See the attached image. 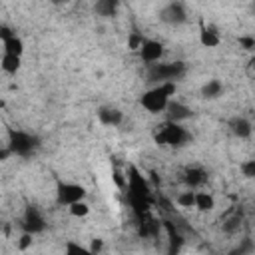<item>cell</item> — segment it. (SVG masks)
I'll list each match as a JSON object with an SVG mask.
<instances>
[{
  "label": "cell",
  "mask_w": 255,
  "mask_h": 255,
  "mask_svg": "<svg viewBox=\"0 0 255 255\" xmlns=\"http://www.w3.org/2000/svg\"><path fill=\"white\" fill-rule=\"evenodd\" d=\"M175 90H177L175 82H163V84H159V86L147 90V92L141 96L139 104H141L149 114H159V112L165 110V106H167V102H169V96H173Z\"/></svg>",
  "instance_id": "6da1fadb"
},
{
  "label": "cell",
  "mask_w": 255,
  "mask_h": 255,
  "mask_svg": "<svg viewBox=\"0 0 255 255\" xmlns=\"http://www.w3.org/2000/svg\"><path fill=\"white\" fill-rule=\"evenodd\" d=\"M155 141L161 145H169V147H181L191 141V133L179 124L165 122L163 126H159V129L155 133Z\"/></svg>",
  "instance_id": "7a4b0ae2"
},
{
  "label": "cell",
  "mask_w": 255,
  "mask_h": 255,
  "mask_svg": "<svg viewBox=\"0 0 255 255\" xmlns=\"http://www.w3.org/2000/svg\"><path fill=\"white\" fill-rule=\"evenodd\" d=\"M12 155H20V157H28L36 147H38V137L20 129H8V145Z\"/></svg>",
  "instance_id": "3957f363"
},
{
  "label": "cell",
  "mask_w": 255,
  "mask_h": 255,
  "mask_svg": "<svg viewBox=\"0 0 255 255\" xmlns=\"http://www.w3.org/2000/svg\"><path fill=\"white\" fill-rule=\"evenodd\" d=\"M185 74V64L183 62H169V64H151L147 70V80L149 82H175Z\"/></svg>",
  "instance_id": "277c9868"
},
{
  "label": "cell",
  "mask_w": 255,
  "mask_h": 255,
  "mask_svg": "<svg viewBox=\"0 0 255 255\" xmlns=\"http://www.w3.org/2000/svg\"><path fill=\"white\" fill-rule=\"evenodd\" d=\"M86 197V187L80 183H70V181H58L56 185V201L58 205H72L76 201H84Z\"/></svg>",
  "instance_id": "5b68a950"
},
{
  "label": "cell",
  "mask_w": 255,
  "mask_h": 255,
  "mask_svg": "<svg viewBox=\"0 0 255 255\" xmlns=\"http://www.w3.org/2000/svg\"><path fill=\"white\" fill-rule=\"evenodd\" d=\"M22 229H24V233H30V235L42 233L46 229V221H44V217H42V213L36 205L26 207L24 217H22Z\"/></svg>",
  "instance_id": "8992f818"
},
{
  "label": "cell",
  "mask_w": 255,
  "mask_h": 255,
  "mask_svg": "<svg viewBox=\"0 0 255 255\" xmlns=\"http://www.w3.org/2000/svg\"><path fill=\"white\" fill-rule=\"evenodd\" d=\"M159 18H161V22H165L169 26H179V24L187 22V10L181 2H169L161 8Z\"/></svg>",
  "instance_id": "52a82bcc"
},
{
  "label": "cell",
  "mask_w": 255,
  "mask_h": 255,
  "mask_svg": "<svg viewBox=\"0 0 255 255\" xmlns=\"http://www.w3.org/2000/svg\"><path fill=\"white\" fill-rule=\"evenodd\" d=\"M137 52H139L141 62H145V64L151 66V64H155V62L161 60V56H163V44L157 42V40H143Z\"/></svg>",
  "instance_id": "ba28073f"
},
{
  "label": "cell",
  "mask_w": 255,
  "mask_h": 255,
  "mask_svg": "<svg viewBox=\"0 0 255 255\" xmlns=\"http://www.w3.org/2000/svg\"><path fill=\"white\" fill-rule=\"evenodd\" d=\"M165 120L169 122V124H181V122H185V120H189L191 116H193V112H191V108L189 106H185V104H181V102H167V106H165Z\"/></svg>",
  "instance_id": "9c48e42d"
},
{
  "label": "cell",
  "mask_w": 255,
  "mask_h": 255,
  "mask_svg": "<svg viewBox=\"0 0 255 255\" xmlns=\"http://www.w3.org/2000/svg\"><path fill=\"white\" fill-rule=\"evenodd\" d=\"M229 129H231V133H233L235 137H239V139H247V137H251V133H253L251 122H249L247 118H243V116L231 118V120H229Z\"/></svg>",
  "instance_id": "30bf717a"
},
{
  "label": "cell",
  "mask_w": 255,
  "mask_h": 255,
  "mask_svg": "<svg viewBox=\"0 0 255 255\" xmlns=\"http://www.w3.org/2000/svg\"><path fill=\"white\" fill-rule=\"evenodd\" d=\"M183 181L189 189H197L207 181V171L203 167H187L183 171Z\"/></svg>",
  "instance_id": "8fae6325"
},
{
  "label": "cell",
  "mask_w": 255,
  "mask_h": 255,
  "mask_svg": "<svg viewBox=\"0 0 255 255\" xmlns=\"http://www.w3.org/2000/svg\"><path fill=\"white\" fill-rule=\"evenodd\" d=\"M98 120L104 124V126H120L124 122V114L118 110V108H110V106H104L98 110Z\"/></svg>",
  "instance_id": "7c38bea8"
},
{
  "label": "cell",
  "mask_w": 255,
  "mask_h": 255,
  "mask_svg": "<svg viewBox=\"0 0 255 255\" xmlns=\"http://www.w3.org/2000/svg\"><path fill=\"white\" fill-rule=\"evenodd\" d=\"M165 223V229H167V235H169V249H167V255H177L179 253V247L183 245V237L181 233L177 231V227L171 223V221H163Z\"/></svg>",
  "instance_id": "4fadbf2b"
},
{
  "label": "cell",
  "mask_w": 255,
  "mask_h": 255,
  "mask_svg": "<svg viewBox=\"0 0 255 255\" xmlns=\"http://www.w3.org/2000/svg\"><path fill=\"white\" fill-rule=\"evenodd\" d=\"M199 42L203 48H215L219 46V34L215 32V28L207 26V28H201L199 32Z\"/></svg>",
  "instance_id": "5bb4252c"
},
{
  "label": "cell",
  "mask_w": 255,
  "mask_h": 255,
  "mask_svg": "<svg viewBox=\"0 0 255 255\" xmlns=\"http://www.w3.org/2000/svg\"><path fill=\"white\" fill-rule=\"evenodd\" d=\"M223 94V84L219 80H209L207 84H203L201 88V96L205 100H217Z\"/></svg>",
  "instance_id": "9a60e30c"
},
{
  "label": "cell",
  "mask_w": 255,
  "mask_h": 255,
  "mask_svg": "<svg viewBox=\"0 0 255 255\" xmlns=\"http://www.w3.org/2000/svg\"><path fill=\"white\" fill-rule=\"evenodd\" d=\"M193 207L199 209V211H211L215 207V199L207 191H195V203H193Z\"/></svg>",
  "instance_id": "2e32d148"
},
{
  "label": "cell",
  "mask_w": 255,
  "mask_h": 255,
  "mask_svg": "<svg viewBox=\"0 0 255 255\" xmlns=\"http://www.w3.org/2000/svg\"><path fill=\"white\" fill-rule=\"evenodd\" d=\"M118 0H98L96 4H94V12L98 14V16H114L116 14V10H118Z\"/></svg>",
  "instance_id": "e0dca14e"
},
{
  "label": "cell",
  "mask_w": 255,
  "mask_h": 255,
  "mask_svg": "<svg viewBox=\"0 0 255 255\" xmlns=\"http://www.w3.org/2000/svg\"><path fill=\"white\" fill-rule=\"evenodd\" d=\"M2 44H4V54H10V56H18L20 58L22 52H24V42L18 36H12V38H8Z\"/></svg>",
  "instance_id": "ac0fdd59"
},
{
  "label": "cell",
  "mask_w": 255,
  "mask_h": 255,
  "mask_svg": "<svg viewBox=\"0 0 255 255\" xmlns=\"http://www.w3.org/2000/svg\"><path fill=\"white\" fill-rule=\"evenodd\" d=\"M20 58L18 56H10V54H4L2 60H0V68L6 72V74H16L20 70Z\"/></svg>",
  "instance_id": "d6986e66"
},
{
  "label": "cell",
  "mask_w": 255,
  "mask_h": 255,
  "mask_svg": "<svg viewBox=\"0 0 255 255\" xmlns=\"http://www.w3.org/2000/svg\"><path fill=\"white\" fill-rule=\"evenodd\" d=\"M64 255H92V253H90L88 247H84V245H80V243H76V241L70 239L64 245Z\"/></svg>",
  "instance_id": "ffe728a7"
},
{
  "label": "cell",
  "mask_w": 255,
  "mask_h": 255,
  "mask_svg": "<svg viewBox=\"0 0 255 255\" xmlns=\"http://www.w3.org/2000/svg\"><path fill=\"white\" fill-rule=\"evenodd\" d=\"M175 201H177L179 207H193V203H195V191H193V189L181 191V193L175 197Z\"/></svg>",
  "instance_id": "44dd1931"
},
{
  "label": "cell",
  "mask_w": 255,
  "mask_h": 255,
  "mask_svg": "<svg viewBox=\"0 0 255 255\" xmlns=\"http://www.w3.org/2000/svg\"><path fill=\"white\" fill-rule=\"evenodd\" d=\"M68 211H70V215H74V217H86V215L90 213V205H88L86 201H76V203L68 205Z\"/></svg>",
  "instance_id": "7402d4cb"
},
{
  "label": "cell",
  "mask_w": 255,
  "mask_h": 255,
  "mask_svg": "<svg viewBox=\"0 0 255 255\" xmlns=\"http://www.w3.org/2000/svg\"><path fill=\"white\" fill-rule=\"evenodd\" d=\"M239 227H241V215L239 213L225 219V223H223V231H227V233H235V231H239Z\"/></svg>",
  "instance_id": "603a6c76"
},
{
  "label": "cell",
  "mask_w": 255,
  "mask_h": 255,
  "mask_svg": "<svg viewBox=\"0 0 255 255\" xmlns=\"http://www.w3.org/2000/svg\"><path fill=\"white\" fill-rule=\"evenodd\" d=\"M241 171L247 179H253L255 177V159H247L241 163Z\"/></svg>",
  "instance_id": "cb8c5ba5"
},
{
  "label": "cell",
  "mask_w": 255,
  "mask_h": 255,
  "mask_svg": "<svg viewBox=\"0 0 255 255\" xmlns=\"http://www.w3.org/2000/svg\"><path fill=\"white\" fill-rule=\"evenodd\" d=\"M112 177H114V181H116V185H118L120 189H126V187H128V177H126L120 169H114V171H112Z\"/></svg>",
  "instance_id": "d4e9b609"
},
{
  "label": "cell",
  "mask_w": 255,
  "mask_h": 255,
  "mask_svg": "<svg viewBox=\"0 0 255 255\" xmlns=\"http://www.w3.org/2000/svg\"><path fill=\"white\" fill-rule=\"evenodd\" d=\"M32 237H34V235H30V233H22L20 239H18V249H20V251H26L28 247H32V241H34Z\"/></svg>",
  "instance_id": "484cf974"
},
{
  "label": "cell",
  "mask_w": 255,
  "mask_h": 255,
  "mask_svg": "<svg viewBox=\"0 0 255 255\" xmlns=\"http://www.w3.org/2000/svg\"><path fill=\"white\" fill-rule=\"evenodd\" d=\"M88 249H90V253H92V255H100V253H102V249H104V239H100V237L92 239Z\"/></svg>",
  "instance_id": "4316f807"
},
{
  "label": "cell",
  "mask_w": 255,
  "mask_h": 255,
  "mask_svg": "<svg viewBox=\"0 0 255 255\" xmlns=\"http://www.w3.org/2000/svg\"><path fill=\"white\" fill-rule=\"evenodd\" d=\"M141 42H143V38H141L139 34H131L129 40H128V48H129V50H139Z\"/></svg>",
  "instance_id": "83f0119b"
},
{
  "label": "cell",
  "mask_w": 255,
  "mask_h": 255,
  "mask_svg": "<svg viewBox=\"0 0 255 255\" xmlns=\"http://www.w3.org/2000/svg\"><path fill=\"white\" fill-rule=\"evenodd\" d=\"M239 46L245 50H253L255 48V38L253 36H239Z\"/></svg>",
  "instance_id": "f1b7e54d"
},
{
  "label": "cell",
  "mask_w": 255,
  "mask_h": 255,
  "mask_svg": "<svg viewBox=\"0 0 255 255\" xmlns=\"http://www.w3.org/2000/svg\"><path fill=\"white\" fill-rule=\"evenodd\" d=\"M12 36H16V34L12 32L10 26H0V40H2V42H6V40L12 38Z\"/></svg>",
  "instance_id": "f546056e"
},
{
  "label": "cell",
  "mask_w": 255,
  "mask_h": 255,
  "mask_svg": "<svg viewBox=\"0 0 255 255\" xmlns=\"http://www.w3.org/2000/svg\"><path fill=\"white\" fill-rule=\"evenodd\" d=\"M10 155H12V153H10V149H8V147H0V163H2V161H6Z\"/></svg>",
  "instance_id": "4dcf8cb0"
}]
</instances>
